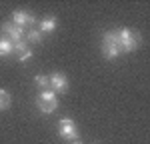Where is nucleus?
<instances>
[{"mask_svg": "<svg viewBox=\"0 0 150 144\" xmlns=\"http://www.w3.org/2000/svg\"><path fill=\"white\" fill-rule=\"evenodd\" d=\"M34 82L38 84L40 88H44V90H46L48 86H50V78H48V76H44V74H38V76L34 78Z\"/></svg>", "mask_w": 150, "mask_h": 144, "instance_id": "12", "label": "nucleus"}, {"mask_svg": "<svg viewBox=\"0 0 150 144\" xmlns=\"http://www.w3.org/2000/svg\"><path fill=\"white\" fill-rule=\"evenodd\" d=\"M0 30H2V36H6L12 44L24 40V36H26V30L24 28H20V26H16V24H12V22H4L0 26Z\"/></svg>", "mask_w": 150, "mask_h": 144, "instance_id": "3", "label": "nucleus"}, {"mask_svg": "<svg viewBox=\"0 0 150 144\" xmlns=\"http://www.w3.org/2000/svg\"><path fill=\"white\" fill-rule=\"evenodd\" d=\"M12 24H16V26H20V28L26 30V26L36 24V18H34V14H30L26 10H16L12 14Z\"/></svg>", "mask_w": 150, "mask_h": 144, "instance_id": "5", "label": "nucleus"}, {"mask_svg": "<svg viewBox=\"0 0 150 144\" xmlns=\"http://www.w3.org/2000/svg\"><path fill=\"white\" fill-rule=\"evenodd\" d=\"M60 136L64 138V140H76L78 138V128H76V124H74V120L72 118H62L60 120Z\"/></svg>", "mask_w": 150, "mask_h": 144, "instance_id": "4", "label": "nucleus"}, {"mask_svg": "<svg viewBox=\"0 0 150 144\" xmlns=\"http://www.w3.org/2000/svg\"><path fill=\"white\" fill-rule=\"evenodd\" d=\"M56 26H58V20L54 16H48V18H44L40 22V32H54Z\"/></svg>", "mask_w": 150, "mask_h": 144, "instance_id": "9", "label": "nucleus"}, {"mask_svg": "<svg viewBox=\"0 0 150 144\" xmlns=\"http://www.w3.org/2000/svg\"><path fill=\"white\" fill-rule=\"evenodd\" d=\"M72 144H82V142L78 140V138H76V140H72Z\"/></svg>", "mask_w": 150, "mask_h": 144, "instance_id": "15", "label": "nucleus"}, {"mask_svg": "<svg viewBox=\"0 0 150 144\" xmlns=\"http://www.w3.org/2000/svg\"><path fill=\"white\" fill-rule=\"evenodd\" d=\"M50 86L54 88V92L64 94V92L68 90V80H66V76H64L62 72H54V74L50 76Z\"/></svg>", "mask_w": 150, "mask_h": 144, "instance_id": "6", "label": "nucleus"}, {"mask_svg": "<svg viewBox=\"0 0 150 144\" xmlns=\"http://www.w3.org/2000/svg\"><path fill=\"white\" fill-rule=\"evenodd\" d=\"M38 102V110L42 112V114H50V112H54L58 108V100H36Z\"/></svg>", "mask_w": 150, "mask_h": 144, "instance_id": "7", "label": "nucleus"}, {"mask_svg": "<svg viewBox=\"0 0 150 144\" xmlns=\"http://www.w3.org/2000/svg\"><path fill=\"white\" fill-rule=\"evenodd\" d=\"M24 38H26V42H32V44H40V42H42V32H40V30H28Z\"/></svg>", "mask_w": 150, "mask_h": 144, "instance_id": "10", "label": "nucleus"}, {"mask_svg": "<svg viewBox=\"0 0 150 144\" xmlns=\"http://www.w3.org/2000/svg\"><path fill=\"white\" fill-rule=\"evenodd\" d=\"M12 52H14V46H12V42L6 38V36H0V58H6V56H10Z\"/></svg>", "mask_w": 150, "mask_h": 144, "instance_id": "8", "label": "nucleus"}, {"mask_svg": "<svg viewBox=\"0 0 150 144\" xmlns=\"http://www.w3.org/2000/svg\"><path fill=\"white\" fill-rule=\"evenodd\" d=\"M12 46H14V52H16V54H20L22 50L28 48V42H26V40H20V42H14Z\"/></svg>", "mask_w": 150, "mask_h": 144, "instance_id": "14", "label": "nucleus"}, {"mask_svg": "<svg viewBox=\"0 0 150 144\" xmlns=\"http://www.w3.org/2000/svg\"><path fill=\"white\" fill-rule=\"evenodd\" d=\"M102 54L108 60H114L120 54V48H118V40H116V30L114 32H106L102 36Z\"/></svg>", "mask_w": 150, "mask_h": 144, "instance_id": "2", "label": "nucleus"}, {"mask_svg": "<svg viewBox=\"0 0 150 144\" xmlns=\"http://www.w3.org/2000/svg\"><path fill=\"white\" fill-rule=\"evenodd\" d=\"M10 102H12L10 94H8L6 90H0V112H2V110H8V108H10Z\"/></svg>", "mask_w": 150, "mask_h": 144, "instance_id": "11", "label": "nucleus"}, {"mask_svg": "<svg viewBox=\"0 0 150 144\" xmlns=\"http://www.w3.org/2000/svg\"><path fill=\"white\" fill-rule=\"evenodd\" d=\"M32 56H34V54H32V50H30V48H26V50H22V52L18 54V60H20L22 64H26V62L32 58Z\"/></svg>", "mask_w": 150, "mask_h": 144, "instance_id": "13", "label": "nucleus"}, {"mask_svg": "<svg viewBox=\"0 0 150 144\" xmlns=\"http://www.w3.org/2000/svg\"><path fill=\"white\" fill-rule=\"evenodd\" d=\"M116 40H118V48L120 52H132L140 46V34L132 32L130 28H120L116 30Z\"/></svg>", "mask_w": 150, "mask_h": 144, "instance_id": "1", "label": "nucleus"}]
</instances>
